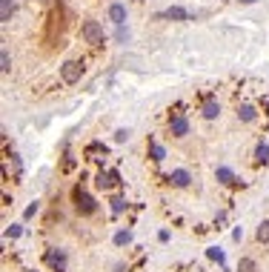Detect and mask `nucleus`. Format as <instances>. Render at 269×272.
<instances>
[{
  "label": "nucleus",
  "mask_w": 269,
  "mask_h": 272,
  "mask_svg": "<svg viewBox=\"0 0 269 272\" xmlns=\"http://www.w3.org/2000/svg\"><path fill=\"white\" fill-rule=\"evenodd\" d=\"M243 3H255V0H243Z\"/></svg>",
  "instance_id": "obj_24"
},
{
  "label": "nucleus",
  "mask_w": 269,
  "mask_h": 272,
  "mask_svg": "<svg viewBox=\"0 0 269 272\" xmlns=\"http://www.w3.org/2000/svg\"><path fill=\"white\" fill-rule=\"evenodd\" d=\"M169 181H172V184H175V187H189V184H192V175H189V172L186 169H175L172 172V175H169Z\"/></svg>",
  "instance_id": "obj_7"
},
{
  "label": "nucleus",
  "mask_w": 269,
  "mask_h": 272,
  "mask_svg": "<svg viewBox=\"0 0 269 272\" xmlns=\"http://www.w3.org/2000/svg\"><path fill=\"white\" fill-rule=\"evenodd\" d=\"M60 78H63V83H78L83 78V60H66L60 66Z\"/></svg>",
  "instance_id": "obj_2"
},
{
  "label": "nucleus",
  "mask_w": 269,
  "mask_h": 272,
  "mask_svg": "<svg viewBox=\"0 0 269 272\" xmlns=\"http://www.w3.org/2000/svg\"><path fill=\"white\" fill-rule=\"evenodd\" d=\"M75 209H78L81 215H92V212L98 209V204H95V198H92L89 192H83V189L78 187L75 189Z\"/></svg>",
  "instance_id": "obj_3"
},
{
  "label": "nucleus",
  "mask_w": 269,
  "mask_h": 272,
  "mask_svg": "<svg viewBox=\"0 0 269 272\" xmlns=\"http://www.w3.org/2000/svg\"><path fill=\"white\" fill-rule=\"evenodd\" d=\"M126 37H129V32H126L123 26H118V40H120V43H126Z\"/></svg>",
  "instance_id": "obj_22"
},
{
  "label": "nucleus",
  "mask_w": 269,
  "mask_h": 272,
  "mask_svg": "<svg viewBox=\"0 0 269 272\" xmlns=\"http://www.w3.org/2000/svg\"><path fill=\"white\" fill-rule=\"evenodd\" d=\"M49 264H52V267H57V270H63L66 255H63V252H49Z\"/></svg>",
  "instance_id": "obj_13"
},
{
  "label": "nucleus",
  "mask_w": 269,
  "mask_h": 272,
  "mask_svg": "<svg viewBox=\"0 0 269 272\" xmlns=\"http://www.w3.org/2000/svg\"><path fill=\"white\" fill-rule=\"evenodd\" d=\"M115 140H118V143L129 140V129H118V132H115Z\"/></svg>",
  "instance_id": "obj_20"
},
{
  "label": "nucleus",
  "mask_w": 269,
  "mask_h": 272,
  "mask_svg": "<svg viewBox=\"0 0 269 272\" xmlns=\"http://www.w3.org/2000/svg\"><path fill=\"white\" fill-rule=\"evenodd\" d=\"M112 212H115V215L123 212V198H112Z\"/></svg>",
  "instance_id": "obj_19"
},
{
  "label": "nucleus",
  "mask_w": 269,
  "mask_h": 272,
  "mask_svg": "<svg viewBox=\"0 0 269 272\" xmlns=\"http://www.w3.org/2000/svg\"><path fill=\"white\" fill-rule=\"evenodd\" d=\"M109 20H112L115 26H123V23H126V6H123V3H112V6H109Z\"/></svg>",
  "instance_id": "obj_6"
},
{
  "label": "nucleus",
  "mask_w": 269,
  "mask_h": 272,
  "mask_svg": "<svg viewBox=\"0 0 269 272\" xmlns=\"http://www.w3.org/2000/svg\"><path fill=\"white\" fill-rule=\"evenodd\" d=\"M129 241H132V232H118V235H115V244H118V246L129 244Z\"/></svg>",
  "instance_id": "obj_18"
},
{
  "label": "nucleus",
  "mask_w": 269,
  "mask_h": 272,
  "mask_svg": "<svg viewBox=\"0 0 269 272\" xmlns=\"http://www.w3.org/2000/svg\"><path fill=\"white\" fill-rule=\"evenodd\" d=\"M220 115V103L218 101H206L203 103V118L206 120H215Z\"/></svg>",
  "instance_id": "obj_9"
},
{
  "label": "nucleus",
  "mask_w": 269,
  "mask_h": 272,
  "mask_svg": "<svg viewBox=\"0 0 269 272\" xmlns=\"http://www.w3.org/2000/svg\"><path fill=\"white\" fill-rule=\"evenodd\" d=\"M0 69H3V72H9V69H12V57H9V52H6V49L0 52Z\"/></svg>",
  "instance_id": "obj_17"
},
{
  "label": "nucleus",
  "mask_w": 269,
  "mask_h": 272,
  "mask_svg": "<svg viewBox=\"0 0 269 272\" xmlns=\"http://www.w3.org/2000/svg\"><path fill=\"white\" fill-rule=\"evenodd\" d=\"M209 258L218 261V264H223V252H220V249H209Z\"/></svg>",
  "instance_id": "obj_21"
},
{
  "label": "nucleus",
  "mask_w": 269,
  "mask_h": 272,
  "mask_svg": "<svg viewBox=\"0 0 269 272\" xmlns=\"http://www.w3.org/2000/svg\"><path fill=\"white\" fill-rule=\"evenodd\" d=\"M169 129H172L175 137H184V135H189V120L184 115H175V118L169 120Z\"/></svg>",
  "instance_id": "obj_5"
},
{
  "label": "nucleus",
  "mask_w": 269,
  "mask_h": 272,
  "mask_svg": "<svg viewBox=\"0 0 269 272\" xmlns=\"http://www.w3.org/2000/svg\"><path fill=\"white\" fill-rule=\"evenodd\" d=\"M218 181H220V184H232V169L220 166V169H218Z\"/></svg>",
  "instance_id": "obj_16"
},
{
  "label": "nucleus",
  "mask_w": 269,
  "mask_h": 272,
  "mask_svg": "<svg viewBox=\"0 0 269 272\" xmlns=\"http://www.w3.org/2000/svg\"><path fill=\"white\" fill-rule=\"evenodd\" d=\"M152 158H155V161H163V158H166V149H163V146H161V143H152Z\"/></svg>",
  "instance_id": "obj_15"
},
{
  "label": "nucleus",
  "mask_w": 269,
  "mask_h": 272,
  "mask_svg": "<svg viewBox=\"0 0 269 272\" xmlns=\"http://www.w3.org/2000/svg\"><path fill=\"white\" fill-rule=\"evenodd\" d=\"M238 118L243 120V123H252V120H255V106L241 103V106H238Z\"/></svg>",
  "instance_id": "obj_10"
},
{
  "label": "nucleus",
  "mask_w": 269,
  "mask_h": 272,
  "mask_svg": "<svg viewBox=\"0 0 269 272\" xmlns=\"http://www.w3.org/2000/svg\"><path fill=\"white\" fill-rule=\"evenodd\" d=\"M155 17H158V20H178V23H181V20H192V15L186 12L184 6H169L166 12H161V15H155Z\"/></svg>",
  "instance_id": "obj_4"
},
{
  "label": "nucleus",
  "mask_w": 269,
  "mask_h": 272,
  "mask_svg": "<svg viewBox=\"0 0 269 272\" xmlns=\"http://www.w3.org/2000/svg\"><path fill=\"white\" fill-rule=\"evenodd\" d=\"M15 0H0V20H3V23H9V20H12V15H15Z\"/></svg>",
  "instance_id": "obj_8"
},
{
  "label": "nucleus",
  "mask_w": 269,
  "mask_h": 272,
  "mask_svg": "<svg viewBox=\"0 0 269 272\" xmlns=\"http://www.w3.org/2000/svg\"><path fill=\"white\" fill-rule=\"evenodd\" d=\"M81 34H83L86 43H92V46H101L103 40H106V34H103V26L98 20H83V26H81Z\"/></svg>",
  "instance_id": "obj_1"
},
{
  "label": "nucleus",
  "mask_w": 269,
  "mask_h": 272,
  "mask_svg": "<svg viewBox=\"0 0 269 272\" xmlns=\"http://www.w3.org/2000/svg\"><path fill=\"white\" fill-rule=\"evenodd\" d=\"M255 158H258V163H264V161H269V146H267V143H261V146L255 149Z\"/></svg>",
  "instance_id": "obj_14"
},
{
  "label": "nucleus",
  "mask_w": 269,
  "mask_h": 272,
  "mask_svg": "<svg viewBox=\"0 0 269 272\" xmlns=\"http://www.w3.org/2000/svg\"><path fill=\"white\" fill-rule=\"evenodd\" d=\"M238 272H258V264H255L252 258H241L238 261Z\"/></svg>",
  "instance_id": "obj_11"
},
{
  "label": "nucleus",
  "mask_w": 269,
  "mask_h": 272,
  "mask_svg": "<svg viewBox=\"0 0 269 272\" xmlns=\"http://www.w3.org/2000/svg\"><path fill=\"white\" fill-rule=\"evenodd\" d=\"M255 238L261 241V244H269V221H261L258 232H255Z\"/></svg>",
  "instance_id": "obj_12"
},
{
  "label": "nucleus",
  "mask_w": 269,
  "mask_h": 272,
  "mask_svg": "<svg viewBox=\"0 0 269 272\" xmlns=\"http://www.w3.org/2000/svg\"><path fill=\"white\" fill-rule=\"evenodd\" d=\"M34 212H37V201H34V204H32V206H26V218H32Z\"/></svg>",
  "instance_id": "obj_23"
}]
</instances>
